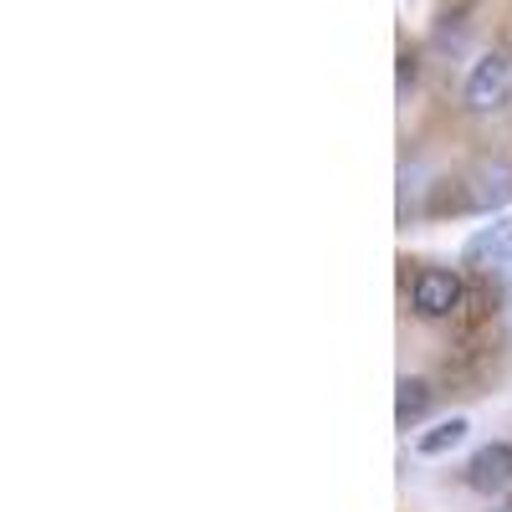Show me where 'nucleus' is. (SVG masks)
<instances>
[{"label": "nucleus", "instance_id": "0eeeda50", "mask_svg": "<svg viewBox=\"0 0 512 512\" xmlns=\"http://www.w3.org/2000/svg\"><path fill=\"white\" fill-rule=\"evenodd\" d=\"M466 436H472V420H466V415H451V420H436L431 431H420V436H415V451H420L425 461H436V456H451Z\"/></svg>", "mask_w": 512, "mask_h": 512}, {"label": "nucleus", "instance_id": "f257e3e1", "mask_svg": "<svg viewBox=\"0 0 512 512\" xmlns=\"http://www.w3.org/2000/svg\"><path fill=\"white\" fill-rule=\"evenodd\" d=\"M410 308L420 318H451L461 308V277L446 272V267H420L415 282H410Z\"/></svg>", "mask_w": 512, "mask_h": 512}, {"label": "nucleus", "instance_id": "f03ea898", "mask_svg": "<svg viewBox=\"0 0 512 512\" xmlns=\"http://www.w3.org/2000/svg\"><path fill=\"white\" fill-rule=\"evenodd\" d=\"M507 98H512V62L502 52H492L472 67V77H466V108L497 113V108H507Z\"/></svg>", "mask_w": 512, "mask_h": 512}, {"label": "nucleus", "instance_id": "20e7f679", "mask_svg": "<svg viewBox=\"0 0 512 512\" xmlns=\"http://www.w3.org/2000/svg\"><path fill=\"white\" fill-rule=\"evenodd\" d=\"M466 267H482V272H512V226H482L461 251Z\"/></svg>", "mask_w": 512, "mask_h": 512}, {"label": "nucleus", "instance_id": "7ed1b4c3", "mask_svg": "<svg viewBox=\"0 0 512 512\" xmlns=\"http://www.w3.org/2000/svg\"><path fill=\"white\" fill-rule=\"evenodd\" d=\"M466 487L482 492V497H497L512 487V441H487L472 451L466 461Z\"/></svg>", "mask_w": 512, "mask_h": 512}, {"label": "nucleus", "instance_id": "39448f33", "mask_svg": "<svg viewBox=\"0 0 512 512\" xmlns=\"http://www.w3.org/2000/svg\"><path fill=\"white\" fill-rule=\"evenodd\" d=\"M507 200H512V164H502V159L482 164L472 175V195H466V205L472 210H502Z\"/></svg>", "mask_w": 512, "mask_h": 512}, {"label": "nucleus", "instance_id": "423d86ee", "mask_svg": "<svg viewBox=\"0 0 512 512\" xmlns=\"http://www.w3.org/2000/svg\"><path fill=\"white\" fill-rule=\"evenodd\" d=\"M431 384H425L420 374H405L400 384H395V425L400 431H410V425H420L425 415H431Z\"/></svg>", "mask_w": 512, "mask_h": 512}]
</instances>
